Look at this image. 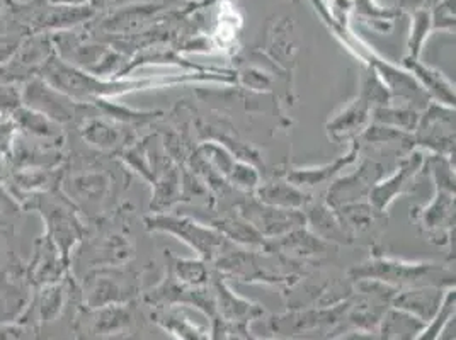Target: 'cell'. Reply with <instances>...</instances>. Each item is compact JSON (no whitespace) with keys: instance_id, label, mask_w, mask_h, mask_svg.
I'll return each instance as SVG.
<instances>
[{"instance_id":"1","label":"cell","mask_w":456,"mask_h":340,"mask_svg":"<svg viewBox=\"0 0 456 340\" xmlns=\"http://www.w3.org/2000/svg\"><path fill=\"white\" fill-rule=\"evenodd\" d=\"M351 276L356 279H371L388 284H409V286H437L439 283H452L453 274L441 269L436 264H426V263H402L397 259H387V257H375L368 263L354 267L351 271Z\"/></svg>"},{"instance_id":"2","label":"cell","mask_w":456,"mask_h":340,"mask_svg":"<svg viewBox=\"0 0 456 340\" xmlns=\"http://www.w3.org/2000/svg\"><path fill=\"white\" fill-rule=\"evenodd\" d=\"M431 172L437 184L436 199L420 213V227L436 244H444L455 223V174L439 155L431 160Z\"/></svg>"},{"instance_id":"3","label":"cell","mask_w":456,"mask_h":340,"mask_svg":"<svg viewBox=\"0 0 456 340\" xmlns=\"http://www.w3.org/2000/svg\"><path fill=\"white\" fill-rule=\"evenodd\" d=\"M20 104L46 116L53 123H69L77 116H82L80 109L84 108L80 102L61 94L41 77H35L24 84L20 91Z\"/></svg>"},{"instance_id":"4","label":"cell","mask_w":456,"mask_h":340,"mask_svg":"<svg viewBox=\"0 0 456 340\" xmlns=\"http://www.w3.org/2000/svg\"><path fill=\"white\" fill-rule=\"evenodd\" d=\"M149 230L157 231H167L172 235L181 237L184 242H188L192 248H196L203 257L211 259L216 254H222V248L225 246V239L222 233L211 228L201 227L188 218H177V216H151L145 220Z\"/></svg>"},{"instance_id":"5","label":"cell","mask_w":456,"mask_h":340,"mask_svg":"<svg viewBox=\"0 0 456 340\" xmlns=\"http://www.w3.org/2000/svg\"><path fill=\"white\" fill-rule=\"evenodd\" d=\"M240 215L259 235L281 237L304 228L306 216L298 209L276 208L261 201H248L240 206Z\"/></svg>"},{"instance_id":"6","label":"cell","mask_w":456,"mask_h":340,"mask_svg":"<svg viewBox=\"0 0 456 340\" xmlns=\"http://www.w3.org/2000/svg\"><path fill=\"white\" fill-rule=\"evenodd\" d=\"M414 142L437 155L441 153V157H450L455 150V113L443 106H431L424 117L419 119Z\"/></svg>"},{"instance_id":"7","label":"cell","mask_w":456,"mask_h":340,"mask_svg":"<svg viewBox=\"0 0 456 340\" xmlns=\"http://www.w3.org/2000/svg\"><path fill=\"white\" fill-rule=\"evenodd\" d=\"M383 174V166L373 160H366L360 170L353 175H347L338 181L330 190L327 203L332 208H339L347 203H358L362 198L370 196Z\"/></svg>"},{"instance_id":"8","label":"cell","mask_w":456,"mask_h":340,"mask_svg":"<svg viewBox=\"0 0 456 340\" xmlns=\"http://www.w3.org/2000/svg\"><path fill=\"white\" fill-rule=\"evenodd\" d=\"M38 208L48 223V239L57 247L65 264H69V252L80 237V225L74 213L58 203H41Z\"/></svg>"},{"instance_id":"9","label":"cell","mask_w":456,"mask_h":340,"mask_svg":"<svg viewBox=\"0 0 456 340\" xmlns=\"http://www.w3.org/2000/svg\"><path fill=\"white\" fill-rule=\"evenodd\" d=\"M424 164V158L420 153H414L411 158L403 160L400 164L397 172L385 182L377 184L371 192H370V201H371V206L377 209L379 213H383L387 206L395 199V196L402 194L405 188H407V182H411L414 179V175L418 174V170L420 169V166Z\"/></svg>"},{"instance_id":"10","label":"cell","mask_w":456,"mask_h":340,"mask_svg":"<svg viewBox=\"0 0 456 340\" xmlns=\"http://www.w3.org/2000/svg\"><path fill=\"white\" fill-rule=\"evenodd\" d=\"M329 248L330 246L325 244V240L319 239L314 233L304 231V228H298L286 235H281L278 240H274L271 244L273 252L278 250L289 257H302V259L323 255Z\"/></svg>"},{"instance_id":"11","label":"cell","mask_w":456,"mask_h":340,"mask_svg":"<svg viewBox=\"0 0 456 340\" xmlns=\"http://www.w3.org/2000/svg\"><path fill=\"white\" fill-rule=\"evenodd\" d=\"M395 306L405 312H412L424 320L433 319L441 304V291L437 286H422L397 296Z\"/></svg>"},{"instance_id":"12","label":"cell","mask_w":456,"mask_h":340,"mask_svg":"<svg viewBox=\"0 0 456 340\" xmlns=\"http://www.w3.org/2000/svg\"><path fill=\"white\" fill-rule=\"evenodd\" d=\"M371 111V104H368L362 97L349 104L336 119L329 123V133L336 140H344L362 132Z\"/></svg>"},{"instance_id":"13","label":"cell","mask_w":456,"mask_h":340,"mask_svg":"<svg viewBox=\"0 0 456 340\" xmlns=\"http://www.w3.org/2000/svg\"><path fill=\"white\" fill-rule=\"evenodd\" d=\"M308 223L314 230V235L325 242H351V231L342 225L336 211H330L325 206H315L308 215Z\"/></svg>"},{"instance_id":"14","label":"cell","mask_w":456,"mask_h":340,"mask_svg":"<svg viewBox=\"0 0 456 340\" xmlns=\"http://www.w3.org/2000/svg\"><path fill=\"white\" fill-rule=\"evenodd\" d=\"M29 306L28 291L12 278L0 274V325L20 319Z\"/></svg>"},{"instance_id":"15","label":"cell","mask_w":456,"mask_h":340,"mask_svg":"<svg viewBox=\"0 0 456 340\" xmlns=\"http://www.w3.org/2000/svg\"><path fill=\"white\" fill-rule=\"evenodd\" d=\"M358 151H360V145H354L347 155L339 157L332 164H327L322 167H315V169L293 170L291 174H288V182H291L293 186H317V184H322L325 181H329L330 177H334L346 166L353 164L354 158L358 157Z\"/></svg>"},{"instance_id":"16","label":"cell","mask_w":456,"mask_h":340,"mask_svg":"<svg viewBox=\"0 0 456 340\" xmlns=\"http://www.w3.org/2000/svg\"><path fill=\"white\" fill-rule=\"evenodd\" d=\"M259 201L276 208L298 209L308 203V196L293 184L276 182L259 190Z\"/></svg>"},{"instance_id":"17","label":"cell","mask_w":456,"mask_h":340,"mask_svg":"<svg viewBox=\"0 0 456 340\" xmlns=\"http://www.w3.org/2000/svg\"><path fill=\"white\" fill-rule=\"evenodd\" d=\"M422 327V321L418 319L402 312H392L383 323V340H414Z\"/></svg>"},{"instance_id":"18","label":"cell","mask_w":456,"mask_h":340,"mask_svg":"<svg viewBox=\"0 0 456 340\" xmlns=\"http://www.w3.org/2000/svg\"><path fill=\"white\" fill-rule=\"evenodd\" d=\"M336 213H338L342 225L347 228L349 231L351 230H358V231L368 230L371 227L375 216L379 215V211L373 208L371 205H364L362 201L342 205L339 208H336Z\"/></svg>"},{"instance_id":"19","label":"cell","mask_w":456,"mask_h":340,"mask_svg":"<svg viewBox=\"0 0 456 340\" xmlns=\"http://www.w3.org/2000/svg\"><path fill=\"white\" fill-rule=\"evenodd\" d=\"M375 119L380 125H388L392 128H400V132H414L418 128L419 116L412 109H390L377 108Z\"/></svg>"},{"instance_id":"20","label":"cell","mask_w":456,"mask_h":340,"mask_svg":"<svg viewBox=\"0 0 456 340\" xmlns=\"http://www.w3.org/2000/svg\"><path fill=\"white\" fill-rule=\"evenodd\" d=\"M70 192L76 196L77 199H89L94 201L97 196H102V192L106 190L108 179L104 175H80L76 179H70Z\"/></svg>"},{"instance_id":"21","label":"cell","mask_w":456,"mask_h":340,"mask_svg":"<svg viewBox=\"0 0 456 340\" xmlns=\"http://www.w3.org/2000/svg\"><path fill=\"white\" fill-rule=\"evenodd\" d=\"M218 228L224 230V233L233 240H239V242H244V244H252V246H266L265 240H263V235H259L254 228L250 227L244 218H240V220H235V218L222 220V222H218Z\"/></svg>"},{"instance_id":"22","label":"cell","mask_w":456,"mask_h":340,"mask_svg":"<svg viewBox=\"0 0 456 340\" xmlns=\"http://www.w3.org/2000/svg\"><path fill=\"white\" fill-rule=\"evenodd\" d=\"M414 72L418 74L419 78L428 85V89L436 95L437 99L444 101L446 104H452L455 101V93L452 89V85L448 84V80H444L441 74L431 72L428 69H422L419 65H412Z\"/></svg>"},{"instance_id":"23","label":"cell","mask_w":456,"mask_h":340,"mask_svg":"<svg viewBox=\"0 0 456 340\" xmlns=\"http://www.w3.org/2000/svg\"><path fill=\"white\" fill-rule=\"evenodd\" d=\"M118 132L113 130L111 126H108V125H104L102 121H87L86 125H84V138L89 142V143H93V145H97V147H101V149H110V147H113L114 143L118 142Z\"/></svg>"},{"instance_id":"24","label":"cell","mask_w":456,"mask_h":340,"mask_svg":"<svg viewBox=\"0 0 456 340\" xmlns=\"http://www.w3.org/2000/svg\"><path fill=\"white\" fill-rule=\"evenodd\" d=\"M63 306V293L61 289L50 284V286H43V293L39 298V317L43 321H52L61 310Z\"/></svg>"},{"instance_id":"25","label":"cell","mask_w":456,"mask_h":340,"mask_svg":"<svg viewBox=\"0 0 456 340\" xmlns=\"http://www.w3.org/2000/svg\"><path fill=\"white\" fill-rule=\"evenodd\" d=\"M172 269H174L175 278L179 281L192 284V286L205 283V279L208 276L205 264L200 263V261H179V259H174Z\"/></svg>"},{"instance_id":"26","label":"cell","mask_w":456,"mask_h":340,"mask_svg":"<svg viewBox=\"0 0 456 340\" xmlns=\"http://www.w3.org/2000/svg\"><path fill=\"white\" fill-rule=\"evenodd\" d=\"M216 295L220 296V308H224L225 315L230 319H235V317H242V315H250V312H259L256 306L248 304V303L240 302L239 298H235L227 287L222 283H216Z\"/></svg>"},{"instance_id":"27","label":"cell","mask_w":456,"mask_h":340,"mask_svg":"<svg viewBox=\"0 0 456 340\" xmlns=\"http://www.w3.org/2000/svg\"><path fill=\"white\" fill-rule=\"evenodd\" d=\"M16 134H18V125L12 117V113L0 111V151L5 155V158L11 155Z\"/></svg>"},{"instance_id":"28","label":"cell","mask_w":456,"mask_h":340,"mask_svg":"<svg viewBox=\"0 0 456 340\" xmlns=\"http://www.w3.org/2000/svg\"><path fill=\"white\" fill-rule=\"evenodd\" d=\"M20 106V93L14 84H7L0 80V111L12 113Z\"/></svg>"},{"instance_id":"29","label":"cell","mask_w":456,"mask_h":340,"mask_svg":"<svg viewBox=\"0 0 456 340\" xmlns=\"http://www.w3.org/2000/svg\"><path fill=\"white\" fill-rule=\"evenodd\" d=\"M0 340H38L37 334L33 332L31 327L26 325H11V323H2L0 325Z\"/></svg>"},{"instance_id":"30","label":"cell","mask_w":456,"mask_h":340,"mask_svg":"<svg viewBox=\"0 0 456 340\" xmlns=\"http://www.w3.org/2000/svg\"><path fill=\"white\" fill-rule=\"evenodd\" d=\"M7 179V158L5 155L0 151V184H4Z\"/></svg>"}]
</instances>
